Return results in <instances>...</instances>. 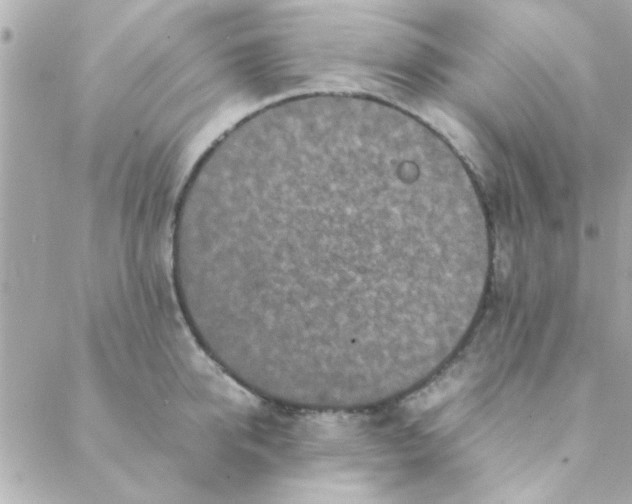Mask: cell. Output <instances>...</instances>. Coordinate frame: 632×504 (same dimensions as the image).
I'll return each instance as SVG.
<instances>
[{"mask_svg": "<svg viewBox=\"0 0 632 504\" xmlns=\"http://www.w3.org/2000/svg\"><path fill=\"white\" fill-rule=\"evenodd\" d=\"M452 238L386 184L323 176L276 193L257 268L273 294L308 323H351L370 313L377 276L411 260H446L419 251Z\"/></svg>", "mask_w": 632, "mask_h": 504, "instance_id": "1", "label": "cell"}]
</instances>
